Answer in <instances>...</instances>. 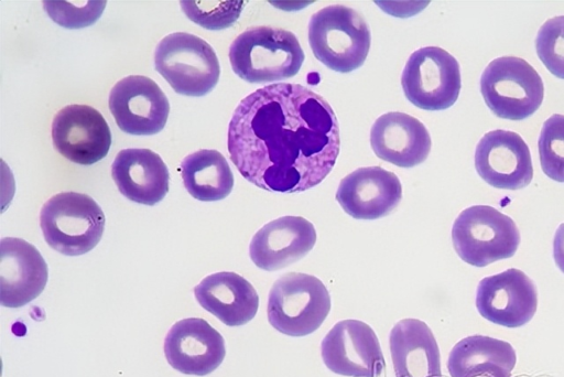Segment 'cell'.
I'll use <instances>...</instances> for the list:
<instances>
[{"label":"cell","mask_w":564,"mask_h":377,"mask_svg":"<svg viewBox=\"0 0 564 377\" xmlns=\"http://www.w3.org/2000/svg\"><path fill=\"white\" fill-rule=\"evenodd\" d=\"M230 160L250 183L297 193L318 185L340 150L330 105L306 86L278 83L245 97L228 126Z\"/></svg>","instance_id":"1"},{"label":"cell","mask_w":564,"mask_h":377,"mask_svg":"<svg viewBox=\"0 0 564 377\" xmlns=\"http://www.w3.org/2000/svg\"><path fill=\"white\" fill-rule=\"evenodd\" d=\"M234 73L248 83H270L295 76L304 52L290 31L274 26H253L240 33L229 47Z\"/></svg>","instance_id":"2"},{"label":"cell","mask_w":564,"mask_h":377,"mask_svg":"<svg viewBox=\"0 0 564 377\" xmlns=\"http://www.w3.org/2000/svg\"><path fill=\"white\" fill-rule=\"evenodd\" d=\"M308 43L315 57L328 68L349 73L365 63L371 33L366 20L355 9L333 4L311 17Z\"/></svg>","instance_id":"3"},{"label":"cell","mask_w":564,"mask_h":377,"mask_svg":"<svg viewBox=\"0 0 564 377\" xmlns=\"http://www.w3.org/2000/svg\"><path fill=\"white\" fill-rule=\"evenodd\" d=\"M40 226L47 245L66 256L90 251L100 241L105 215L87 194L62 192L48 198L40 212Z\"/></svg>","instance_id":"4"},{"label":"cell","mask_w":564,"mask_h":377,"mask_svg":"<svg viewBox=\"0 0 564 377\" xmlns=\"http://www.w3.org/2000/svg\"><path fill=\"white\" fill-rule=\"evenodd\" d=\"M330 295L315 276L288 272L272 286L267 314L280 333L301 337L315 332L330 311Z\"/></svg>","instance_id":"5"},{"label":"cell","mask_w":564,"mask_h":377,"mask_svg":"<svg viewBox=\"0 0 564 377\" xmlns=\"http://www.w3.org/2000/svg\"><path fill=\"white\" fill-rule=\"evenodd\" d=\"M452 240L463 261L481 268L512 257L520 244V233L513 219L495 207L474 205L455 219Z\"/></svg>","instance_id":"6"},{"label":"cell","mask_w":564,"mask_h":377,"mask_svg":"<svg viewBox=\"0 0 564 377\" xmlns=\"http://www.w3.org/2000/svg\"><path fill=\"white\" fill-rule=\"evenodd\" d=\"M154 66L180 95L200 97L217 85L220 66L214 49L186 32L164 36L154 52Z\"/></svg>","instance_id":"7"},{"label":"cell","mask_w":564,"mask_h":377,"mask_svg":"<svg viewBox=\"0 0 564 377\" xmlns=\"http://www.w3.org/2000/svg\"><path fill=\"white\" fill-rule=\"evenodd\" d=\"M480 93L497 117L520 121L539 109L544 98V85L525 60L502 56L491 61L484 69Z\"/></svg>","instance_id":"8"},{"label":"cell","mask_w":564,"mask_h":377,"mask_svg":"<svg viewBox=\"0 0 564 377\" xmlns=\"http://www.w3.org/2000/svg\"><path fill=\"white\" fill-rule=\"evenodd\" d=\"M401 85L414 106L431 111L447 109L456 103L460 91L459 64L444 49L421 47L406 61Z\"/></svg>","instance_id":"9"},{"label":"cell","mask_w":564,"mask_h":377,"mask_svg":"<svg viewBox=\"0 0 564 377\" xmlns=\"http://www.w3.org/2000/svg\"><path fill=\"white\" fill-rule=\"evenodd\" d=\"M326 367L341 376L379 377L386 362L375 331L359 320L336 323L321 344Z\"/></svg>","instance_id":"10"},{"label":"cell","mask_w":564,"mask_h":377,"mask_svg":"<svg viewBox=\"0 0 564 377\" xmlns=\"http://www.w3.org/2000/svg\"><path fill=\"white\" fill-rule=\"evenodd\" d=\"M108 105L117 126L126 133L151 136L160 132L169 117L170 104L150 77L129 75L111 88Z\"/></svg>","instance_id":"11"},{"label":"cell","mask_w":564,"mask_h":377,"mask_svg":"<svg viewBox=\"0 0 564 377\" xmlns=\"http://www.w3.org/2000/svg\"><path fill=\"white\" fill-rule=\"evenodd\" d=\"M55 149L67 160L90 165L104 159L111 146L110 128L104 116L88 105L72 104L52 121Z\"/></svg>","instance_id":"12"},{"label":"cell","mask_w":564,"mask_h":377,"mask_svg":"<svg viewBox=\"0 0 564 377\" xmlns=\"http://www.w3.org/2000/svg\"><path fill=\"white\" fill-rule=\"evenodd\" d=\"M476 308L491 323L520 327L533 317L538 308V292L523 271L510 268L479 281Z\"/></svg>","instance_id":"13"},{"label":"cell","mask_w":564,"mask_h":377,"mask_svg":"<svg viewBox=\"0 0 564 377\" xmlns=\"http://www.w3.org/2000/svg\"><path fill=\"white\" fill-rule=\"evenodd\" d=\"M475 168L489 185L502 190H520L533 177L528 144L520 134L496 129L485 133L475 150Z\"/></svg>","instance_id":"14"},{"label":"cell","mask_w":564,"mask_h":377,"mask_svg":"<svg viewBox=\"0 0 564 377\" xmlns=\"http://www.w3.org/2000/svg\"><path fill=\"white\" fill-rule=\"evenodd\" d=\"M164 354L174 369L205 376L223 363L226 347L221 334L207 321L189 317L170 328L164 340Z\"/></svg>","instance_id":"15"},{"label":"cell","mask_w":564,"mask_h":377,"mask_svg":"<svg viewBox=\"0 0 564 377\" xmlns=\"http://www.w3.org/2000/svg\"><path fill=\"white\" fill-rule=\"evenodd\" d=\"M402 198L399 177L380 166L359 168L339 183L336 201L357 219H377L390 214Z\"/></svg>","instance_id":"16"},{"label":"cell","mask_w":564,"mask_h":377,"mask_svg":"<svg viewBox=\"0 0 564 377\" xmlns=\"http://www.w3.org/2000/svg\"><path fill=\"white\" fill-rule=\"evenodd\" d=\"M1 304L20 308L44 290L47 265L40 251L21 238L4 237L0 241Z\"/></svg>","instance_id":"17"},{"label":"cell","mask_w":564,"mask_h":377,"mask_svg":"<svg viewBox=\"0 0 564 377\" xmlns=\"http://www.w3.org/2000/svg\"><path fill=\"white\" fill-rule=\"evenodd\" d=\"M315 243L316 230L311 222L301 216H283L254 234L249 256L258 268L275 271L303 258Z\"/></svg>","instance_id":"18"},{"label":"cell","mask_w":564,"mask_h":377,"mask_svg":"<svg viewBox=\"0 0 564 377\" xmlns=\"http://www.w3.org/2000/svg\"><path fill=\"white\" fill-rule=\"evenodd\" d=\"M370 144L381 160L397 166L412 168L426 160L432 141L426 127L419 119L392 111L373 122Z\"/></svg>","instance_id":"19"},{"label":"cell","mask_w":564,"mask_h":377,"mask_svg":"<svg viewBox=\"0 0 564 377\" xmlns=\"http://www.w3.org/2000/svg\"><path fill=\"white\" fill-rule=\"evenodd\" d=\"M111 176L119 192L128 200L155 205L170 186V173L161 157L150 149L128 148L118 152Z\"/></svg>","instance_id":"20"},{"label":"cell","mask_w":564,"mask_h":377,"mask_svg":"<svg viewBox=\"0 0 564 377\" xmlns=\"http://www.w3.org/2000/svg\"><path fill=\"white\" fill-rule=\"evenodd\" d=\"M197 302L228 326L251 321L259 308L253 286L236 272L221 271L207 276L194 289Z\"/></svg>","instance_id":"21"},{"label":"cell","mask_w":564,"mask_h":377,"mask_svg":"<svg viewBox=\"0 0 564 377\" xmlns=\"http://www.w3.org/2000/svg\"><path fill=\"white\" fill-rule=\"evenodd\" d=\"M389 346L395 377H442L440 348L423 321L404 319L395 323Z\"/></svg>","instance_id":"22"},{"label":"cell","mask_w":564,"mask_h":377,"mask_svg":"<svg viewBox=\"0 0 564 377\" xmlns=\"http://www.w3.org/2000/svg\"><path fill=\"white\" fill-rule=\"evenodd\" d=\"M180 170L185 188L198 201H220L234 187L231 169L217 150L202 149L186 155Z\"/></svg>","instance_id":"23"},{"label":"cell","mask_w":564,"mask_h":377,"mask_svg":"<svg viewBox=\"0 0 564 377\" xmlns=\"http://www.w3.org/2000/svg\"><path fill=\"white\" fill-rule=\"evenodd\" d=\"M516 362V351L510 343L490 336L471 335L454 345L449 352L447 369L451 377H466L488 365H498L512 371Z\"/></svg>","instance_id":"24"},{"label":"cell","mask_w":564,"mask_h":377,"mask_svg":"<svg viewBox=\"0 0 564 377\" xmlns=\"http://www.w3.org/2000/svg\"><path fill=\"white\" fill-rule=\"evenodd\" d=\"M538 146L544 174L564 183V115L554 114L544 121Z\"/></svg>","instance_id":"25"},{"label":"cell","mask_w":564,"mask_h":377,"mask_svg":"<svg viewBox=\"0 0 564 377\" xmlns=\"http://www.w3.org/2000/svg\"><path fill=\"white\" fill-rule=\"evenodd\" d=\"M243 4V1H181L185 15L207 30H223L232 25Z\"/></svg>","instance_id":"26"},{"label":"cell","mask_w":564,"mask_h":377,"mask_svg":"<svg viewBox=\"0 0 564 377\" xmlns=\"http://www.w3.org/2000/svg\"><path fill=\"white\" fill-rule=\"evenodd\" d=\"M539 58L555 77L564 79V15L546 20L535 37Z\"/></svg>","instance_id":"27"},{"label":"cell","mask_w":564,"mask_h":377,"mask_svg":"<svg viewBox=\"0 0 564 377\" xmlns=\"http://www.w3.org/2000/svg\"><path fill=\"white\" fill-rule=\"evenodd\" d=\"M106 1H44L48 17L66 29H82L94 24L102 14Z\"/></svg>","instance_id":"28"},{"label":"cell","mask_w":564,"mask_h":377,"mask_svg":"<svg viewBox=\"0 0 564 377\" xmlns=\"http://www.w3.org/2000/svg\"><path fill=\"white\" fill-rule=\"evenodd\" d=\"M553 258L558 269L564 273V223H562L553 239Z\"/></svg>","instance_id":"29"},{"label":"cell","mask_w":564,"mask_h":377,"mask_svg":"<svg viewBox=\"0 0 564 377\" xmlns=\"http://www.w3.org/2000/svg\"><path fill=\"white\" fill-rule=\"evenodd\" d=\"M466 377H511V371L498 365H488L476 369Z\"/></svg>","instance_id":"30"}]
</instances>
